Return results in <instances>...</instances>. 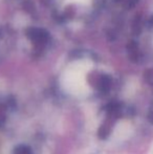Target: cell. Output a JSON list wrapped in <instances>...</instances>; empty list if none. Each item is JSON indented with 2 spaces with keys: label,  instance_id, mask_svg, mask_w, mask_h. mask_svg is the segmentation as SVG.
Returning <instances> with one entry per match:
<instances>
[{
  "label": "cell",
  "instance_id": "1",
  "mask_svg": "<svg viewBox=\"0 0 153 154\" xmlns=\"http://www.w3.org/2000/svg\"><path fill=\"white\" fill-rule=\"evenodd\" d=\"M27 36L37 43H46L48 40V34L41 29H29L27 31Z\"/></svg>",
  "mask_w": 153,
  "mask_h": 154
}]
</instances>
